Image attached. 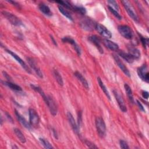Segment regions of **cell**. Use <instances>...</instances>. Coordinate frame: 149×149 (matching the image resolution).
<instances>
[{
    "instance_id": "cell-1",
    "label": "cell",
    "mask_w": 149,
    "mask_h": 149,
    "mask_svg": "<svg viewBox=\"0 0 149 149\" xmlns=\"http://www.w3.org/2000/svg\"><path fill=\"white\" fill-rule=\"evenodd\" d=\"M95 126L99 136L104 138L106 134V126L104 119L100 117L97 116L95 119Z\"/></svg>"
},
{
    "instance_id": "cell-2",
    "label": "cell",
    "mask_w": 149,
    "mask_h": 149,
    "mask_svg": "<svg viewBox=\"0 0 149 149\" xmlns=\"http://www.w3.org/2000/svg\"><path fill=\"white\" fill-rule=\"evenodd\" d=\"M118 30L119 33L125 38L130 40L133 38V33L127 25H119L118 27Z\"/></svg>"
},
{
    "instance_id": "cell-3",
    "label": "cell",
    "mask_w": 149,
    "mask_h": 149,
    "mask_svg": "<svg viewBox=\"0 0 149 149\" xmlns=\"http://www.w3.org/2000/svg\"><path fill=\"white\" fill-rule=\"evenodd\" d=\"M122 3L125 7L127 13H128L129 16L134 21L137 22L139 20V17L134 10L133 7L131 5V3L127 1H122Z\"/></svg>"
},
{
    "instance_id": "cell-4",
    "label": "cell",
    "mask_w": 149,
    "mask_h": 149,
    "mask_svg": "<svg viewBox=\"0 0 149 149\" xmlns=\"http://www.w3.org/2000/svg\"><path fill=\"white\" fill-rule=\"evenodd\" d=\"M2 15L13 25L19 26L22 24L21 20L15 15L6 11H3Z\"/></svg>"
},
{
    "instance_id": "cell-5",
    "label": "cell",
    "mask_w": 149,
    "mask_h": 149,
    "mask_svg": "<svg viewBox=\"0 0 149 149\" xmlns=\"http://www.w3.org/2000/svg\"><path fill=\"white\" fill-rule=\"evenodd\" d=\"M45 102L47 105L51 113L53 116H55L58 112V106L55 101L50 95H47V100Z\"/></svg>"
},
{
    "instance_id": "cell-6",
    "label": "cell",
    "mask_w": 149,
    "mask_h": 149,
    "mask_svg": "<svg viewBox=\"0 0 149 149\" xmlns=\"http://www.w3.org/2000/svg\"><path fill=\"white\" fill-rule=\"evenodd\" d=\"M29 120L31 126L34 127H37L40 123V118L37 112L32 108L29 109Z\"/></svg>"
},
{
    "instance_id": "cell-7",
    "label": "cell",
    "mask_w": 149,
    "mask_h": 149,
    "mask_svg": "<svg viewBox=\"0 0 149 149\" xmlns=\"http://www.w3.org/2000/svg\"><path fill=\"white\" fill-rule=\"evenodd\" d=\"M137 74L142 80L148 83L149 73L148 72L147 66L146 65H143L137 69Z\"/></svg>"
},
{
    "instance_id": "cell-8",
    "label": "cell",
    "mask_w": 149,
    "mask_h": 149,
    "mask_svg": "<svg viewBox=\"0 0 149 149\" xmlns=\"http://www.w3.org/2000/svg\"><path fill=\"white\" fill-rule=\"evenodd\" d=\"M97 23L89 18H84L81 20L80 22V26L82 29L87 30V31H91L95 29V25Z\"/></svg>"
},
{
    "instance_id": "cell-9",
    "label": "cell",
    "mask_w": 149,
    "mask_h": 149,
    "mask_svg": "<svg viewBox=\"0 0 149 149\" xmlns=\"http://www.w3.org/2000/svg\"><path fill=\"white\" fill-rule=\"evenodd\" d=\"M95 29L98 31V33L103 36L104 37H105L107 38H110L112 37V34L109 30L107 29L104 26L97 23L95 25Z\"/></svg>"
},
{
    "instance_id": "cell-10",
    "label": "cell",
    "mask_w": 149,
    "mask_h": 149,
    "mask_svg": "<svg viewBox=\"0 0 149 149\" xmlns=\"http://www.w3.org/2000/svg\"><path fill=\"white\" fill-rule=\"evenodd\" d=\"M113 95L115 97L116 100L117 101V102L118 104V105H119L120 110L123 112H126L127 108H126L125 101H124L123 98L122 97V96L119 94V93L116 90H113Z\"/></svg>"
},
{
    "instance_id": "cell-11",
    "label": "cell",
    "mask_w": 149,
    "mask_h": 149,
    "mask_svg": "<svg viewBox=\"0 0 149 149\" xmlns=\"http://www.w3.org/2000/svg\"><path fill=\"white\" fill-rule=\"evenodd\" d=\"M6 52H7L8 53H9V54H10V55L12 56V57H13V58L17 61V62H19V63H20V65L22 66V67L27 72H28V73H31V70H30V69L29 68V67L28 66V65H27V64H26L17 55H16L15 53H14L13 52H12V51H10V50H9V49H6Z\"/></svg>"
},
{
    "instance_id": "cell-12",
    "label": "cell",
    "mask_w": 149,
    "mask_h": 149,
    "mask_svg": "<svg viewBox=\"0 0 149 149\" xmlns=\"http://www.w3.org/2000/svg\"><path fill=\"white\" fill-rule=\"evenodd\" d=\"M113 57L114 58V60L115 62L116 63L118 67L121 69V70L129 77H130V73L129 72V70L127 68V67L125 66V65L123 63V62L120 60V59L119 58V56L116 55H113Z\"/></svg>"
},
{
    "instance_id": "cell-13",
    "label": "cell",
    "mask_w": 149,
    "mask_h": 149,
    "mask_svg": "<svg viewBox=\"0 0 149 149\" xmlns=\"http://www.w3.org/2000/svg\"><path fill=\"white\" fill-rule=\"evenodd\" d=\"M62 41L63 42H66V43H69L74 48V50L76 51V52H77V55L79 56H80L81 55V49L80 48V47L79 46V45L76 42V41L70 37H64L62 38Z\"/></svg>"
},
{
    "instance_id": "cell-14",
    "label": "cell",
    "mask_w": 149,
    "mask_h": 149,
    "mask_svg": "<svg viewBox=\"0 0 149 149\" xmlns=\"http://www.w3.org/2000/svg\"><path fill=\"white\" fill-rule=\"evenodd\" d=\"M88 40L92 42L95 47L96 48L98 49V51L101 53V54H103V49L101 45V39L97 37V36L95 35H92V36H90L88 37Z\"/></svg>"
},
{
    "instance_id": "cell-15",
    "label": "cell",
    "mask_w": 149,
    "mask_h": 149,
    "mask_svg": "<svg viewBox=\"0 0 149 149\" xmlns=\"http://www.w3.org/2000/svg\"><path fill=\"white\" fill-rule=\"evenodd\" d=\"M27 60L28 61V63L30 66V68L36 73V74L40 77L42 78V73L41 72L40 68L37 65L36 62L34 61V60L32 58L28 57L27 58Z\"/></svg>"
},
{
    "instance_id": "cell-16",
    "label": "cell",
    "mask_w": 149,
    "mask_h": 149,
    "mask_svg": "<svg viewBox=\"0 0 149 149\" xmlns=\"http://www.w3.org/2000/svg\"><path fill=\"white\" fill-rule=\"evenodd\" d=\"M67 117H68V121L69 122V124L70 125V126H71L72 129L73 130V131L76 133L79 134V127L77 125L73 115H72V113L70 112H68L67 113Z\"/></svg>"
},
{
    "instance_id": "cell-17",
    "label": "cell",
    "mask_w": 149,
    "mask_h": 149,
    "mask_svg": "<svg viewBox=\"0 0 149 149\" xmlns=\"http://www.w3.org/2000/svg\"><path fill=\"white\" fill-rule=\"evenodd\" d=\"M103 44H104V45L107 47L108 48H109L110 50L113 51H117L119 49V46L118 45L112 41L109 40L108 39H104L103 40Z\"/></svg>"
},
{
    "instance_id": "cell-18",
    "label": "cell",
    "mask_w": 149,
    "mask_h": 149,
    "mask_svg": "<svg viewBox=\"0 0 149 149\" xmlns=\"http://www.w3.org/2000/svg\"><path fill=\"white\" fill-rule=\"evenodd\" d=\"M15 115L16 116V118L17 119V120H19V122L26 128L28 129H30L31 128V125L29 122H28L26 119L23 117V116H22L16 110H15Z\"/></svg>"
},
{
    "instance_id": "cell-19",
    "label": "cell",
    "mask_w": 149,
    "mask_h": 149,
    "mask_svg": "<svg viewBox=\"0 0 149 149\" xmlns=\"http://www.w3.org/2000/svg\"><path fill=\"white\" fill-rule=\"evenodd\" d=\"M128 49V53L134 59H138L140 57V52L139 49H138L137 48L132 47V46H129L127 47Z\"/></svg>"
},
{
    "instance_id": "cell-20",
    "label": "cell",
    "mask_w": 149,
    "mask_h": 149,
    "mask_svg": "<svg viewBox=\"0 0 149 149\" xmlns=\"http://www.w3.org/2000/svg\"><path fill=\"white\" fill-rule=\"evenodd\" d=\"M38 8L40 9V10L42 12L44 15L48 16H51L52 15V12L50 10V8L46 5L45 4L43 3H41L38 5Z\"/></svg>"
},
{
    "instance_id": "cell-21",
    "label": "cell",
    "mask_w": 149,
    "mask_h": 149,
    "mask_svg": "<svg viewBox=\"0 0 149 149\" xmlns=\"http://www.w3.org/2000/svg\"><path fill=\"white\" fill-rule=\"evenodd\" d=\"M118 54L128 63H133L134 61V59L129 53H126L123 51H119L118 52Z\"/></svg>"
},
{
    "instance_id": "cell-22",
    "label": "cell",
    "mask_w": 149,
    "mask_h": 149,
    "mask_svg": "<svg viewBox=\"0 0 149 149\" xmlns=\"http://www.w3.org/2000/svg\"><path fill=\"white\" fill-rule=\"evenodd\" d=\"M74 76L78 79V80L79 81H80V82L81 83L82 85L86 88V89H88L89 88V86H88V83L87 82V81L86 80V79L83 76V75L79 72H76L74 73Z\"/></svg>"
},
{
    "instance_id": "cell-23",
    "label": "cell",
    "mask_w": 149,
    "mask_h": 149,
    "mask_svg": "<svg viewBox=\"0 0 149 149\" xmlns=\"http://www.w3.org/2000/svg\"><path fill=\"white\" fill-rule=\"evenodd\" d=\"M124 87H125L126 93L127 94V95L128 97V98H129V101H130L131 103L133 104L134 101V98H133V92H132V90L130 87L127 83H125V85H124Z\"/></svg>"
},
{
    "instance_id": "cell-24",
    "label": "cell",
    "mask_w": 149,
    "mask_h": 149,
    "mask_svg": "<svg viewBox=\"0 0 149 149\" xmlns=\"http://www.w3.org/2000/svg\"><path fill=\"white\" fill-rule=\"evenodd\" d=\"M4 84L6 86H8V87H9L10 89L14 90V91H22V88L17 85L16 84H15V83H12L11 81H5L3 82Z\"/></svg>"
},
{
    "instance_id": "cell-25",
    "label": "cell",
    "mask_w": 149,
    "mask_h": 149,
    "mask_svg": "<svg viewBox=\"0 0 149 149\" xmlns=\"http://www.w3.org/2000/svg\"><path fill=\"white\" fill-rule=\"evenodd\" d=\"M97 81H98V83L99 84V86H100V87L101 88L102 90L103 91V92L104 93V94L106 95V96L107 97V98L110 100H111V96L109 95V93L106 87V86H105V84H104V83L102 82V81L101 80V79H100V77H97Z\"/></svg>"
},
{
    "instance_id": "cell-26",
    "label": "cell",
    "mask_w": 149,
    "mask_h": 149,
    "mask_svg": "<svg viewBox=\"0 0 149 149\" xmlns=\"http://www.w3.org/2000/svg\"><path fill=\"white\" fill-rule=\"evenodd\" d=\"M58 9L59 10V12L63 15L65 16L66 17H67L69 20L73 21V17L72 16V15H70V13L66 10V8H63V6H62L61 5H58Z\"/></svg>"
},
{
    "instance_id": "cell-27",
    "label": "cell",
    "mask_w": 149,
    "mask_h": 149,
    "mask_svg": "<svg viewBox=\"0 0 149 149\" xmlns=\"http://www.w3.org/2000/svg\"><path fill=\"white\" fill-rule=\"evenodd\" d=\"M14 130V132H15V134H16V137L18 138V139L23 143H24L26 141V137L25 136L23 135V134L22 133V132L19 129H17V128H15L13 129Z\"/></svg>"
},
{
    "instance_id": "cell-28",
    "label": "cell",
    "mask_w": 149,
    "mask_h": 149,
    "mask_svg": "<svg viewBox=\"0 0 149 149\" xmlns=\"http://www.w3.org/2000/svg\"><path fill=\"white\" fill-rule=\"evenodd\" d=\"M53 74L59 85L62 86L63 85V81L60 73L56 69H54L53 71Z\"/></svg>"
},
{
    "instance_id": "cell-29",
    "label": "cell",
    "mask_w": 149,
    "mask_h": 149,
    "mask_svg": "<svg viewBox=\"0 0 149 149\" xmlns=\"http://www.w3.org/2000/svg\"><path fill=\"white\" fill-rule=\"evenodd\" d=\"M40 141L42 144V145L45 148H52L53 147L51 144V143L46 139L43 138H40L39 139Z\"/></svg>"
},
{
    "instance_id": "cell-30",
    "label": "cell",
    "mask_w": 149,
    "mask_h": 149,
    "mask_svg": "<svg viewBox=\"0 0 149 149\" xmlns=\"http://www.w3.org/2000/svg\"><path fill=\"white\" fill-rule=\"evenodd\" d=\"M108 8L109 10L111 12V13H112V14L115 17H116V19H118L119 20H121L122 19V16L120 15V14L118 12V11L116 10H115V9L112 8V6H111L109 5L108 6Z\"/></svg>"
},
{
    "instance_id": "cell-31",
    "label": "cell",
    "mask_w": 149,
    "mask_h": 149,
    "mask_svg": "<svg viewBox=\"0 0 149 149\" xmlns=\"http://www.w3.org/2000/svg\"><path fill=\"white\" fill-rule=\"evenodd\" d=\"M72 10L80 13L82 15H84L86 13V10L84 8L81 6H73Z\"/></svg>"
},
{
    "instance_id": "cell-32",
    "label": "cell",
    "mask_w": 149,
    "mask_h": 149,
    "mask_svg": "<svg viewBox=\"0 0 149 149\" xmlns=\"http://www.w3.org/2000/svg\"><path fill=\"white\" fill-rule=\"evenodd\" d=\"M108 3H109V5H111V6H112L115 9H116L117 10H119V6L117 3V2L115 1H113V0H111V1H108Z\"/></svg>"
},
{
    "instance_id": "cell-33",
    "label": "cell",
    "mask_w": 149,
    "mask_h": 149,
    "mask_svg": "<svg viewBox=\"0 0 149 149\" xmlns=\"http://www.w3.org/2000/svg\"><path fill=\"white\" fill-rule=\"evenodd\" d=\"M140 39H141V43H142L143 47L144 48H146V47L148 45V39L147 38H145V37H143L142 36L140 37Z\"/></svg>"
},
{
    "instance_id": "cell-34",
    "label": "cell",
    "mask_w": 149,
    "mask_h": 149,
    "mask_svg": "<svg viewBox=\"0 0 149 149\" xmlns=\"http://www.w3.org/2000/svg\"><path fill=\"white\" fill-rule=\"evenodd\" d=\"M119 144H120V147L122 148H124V149H126V148H129V146L127 144V143L123 140H120L119 141Z\"/></svg>"
},
{
    "instance_id": "cell-35",
    "label": "cell",
    "mask_w": 149,
    "mask_h": 149,
    "mask_svg": "<svg viewBox=\"0 0 149 149\" xmlns=\"http://www.w3.org/2000/svg\"><path fill=\"white\" fill-rule=\"evenodd\" d=\"M85 144L90 148H97V147L93 144L92 142L88 141V140H85Z\"/></svg>"
},
{
    "instance_id": "cell-36",
    "label": "cell",
    "mask_w": 149,
    "mask_h": 149,
    "mask_svg": "<svg viewBox=\"0 0 149 149\" xmlns=\"http://www.w3.org/2000/svg\"><path fill=\"white\" fill-rule=\"evenodd\" d=\"M137 101V105H138V106H139V108L142 111H143V112H145V109H144V108L143 107V106L142 105V104H141V102L139 101V100H137L136 101Z\"/></svg>"
},
{
    "instance_id": "cell-37",
    "label": "cell",
    "mask_w": 149,
    "mask_h": 149,
    "mask_svg": "<svg viewBox=\"0 0 149 149\" xmlns=\"http://www.w3.org/2000/svg\"><path fill=\"white\" fill-rule=\"evenodd\" d=\"M142 95H143V98H145V99H148V93L147 91H142Z\"/></svg>"
},
{
    "instance_id": "cell-38",
    "label": "cell",
    "mask_w": 149,
    "mask_h": 149,
    "mask_svg": "<svg viewBox=\"0 0 149 149\" xmlns=\"http://www.w3.org/2000/svg\"><path fill=\"white\" fill-rule=\"evenodd\" d=\"M81 123V113L79 112V116H78V126H80V124Z\"/></svg>"
},
{
    "instance_id": "cell-39",
    "label": "cell",
    "mask_w": 149,
    "mask_h": 149,
    "mask_svg": "<svg viewBox=\"0 0 149 149\" xmlns=\"http://www.w3.org/2000/svg\"><path fill=\"white\" fill-rule=\"evenodd\" d=\"M9 2H10V3H12L13 4H14L15 6H17L18 8L19 7V5L17 3H16V2H14V1H9Z\"/></svg>"
},
{
    "instance_id": "cell-40",
    "label": "cell",
    "mask_w": 149,
    "mask_h": 149,
    "mask_svg": "<svg viewBox=\"0 0 149 149\" xmlns=\"http://www.w3.org/2000/svg\"><path fill=\"white\" fill-rule=\"evenodd\" d=\"M51 40H52V41H53V43L55 45H56L57 44H56V41L54 40V37H52V36H51Z\"/></svg>"
}]
</instances>
